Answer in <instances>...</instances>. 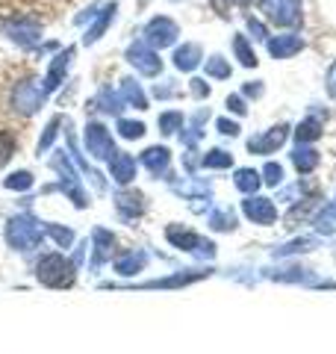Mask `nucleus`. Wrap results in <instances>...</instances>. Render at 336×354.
I'll use <instances>...</instances> for the list:
<instances>
[{
    "instance_id": "nucleus-18",
    "label": "nucleus",
    "mask_w": 336,
    "mask_h": 354,
    "mask_svg": "<svg viewBox=\"0 0 336 354\" xmlns=\"http://www.w3.org/2000/svg\"><path fill=\"white\" fill-rule=\"evenodd\" d=\"M118 130H121V136H124V139H139L144 133V127L139 124V121H121Z\"/></svg>"
},
{
    "instance_id": "nucleus-24",
    "label": "nucleus",
    "mask_w": 336,
    "mask_h": 354,
    "mask_svg": "<svg viewBox=\"0 0 336 354\" xmlns=\"http://www.w3.org/2000/svg\"><path fill=\"white\" fill-rule=\"evenodd\" d=\"M218 127H221V133H227V136H233V133L239 130L236 124H233V121H218Z\"/></svg>"
},
{
    "instance_id": "nucleus-25",
    "label": "nucleus",
    "mask_w": 336,
    "mask_h": 354,
    "mask_svg": "<svg viewBox=\"0 0 336 354\" xmlns=\"http://www.w3.org/2000/svg\"><path fill=\"white\" fill-rule=\"evenodd\" d=\"M248 27H251V32H256V36H260V39L265 36V27L260 24V21H254V18H251V21H248Z\"/></svg>"
},
{
    "instance_id": "nucleus-11",
    "label": "nucleus",
    "mask_w": 336,
    "mask_h": 354,
    "mask_svg": "<svg viewBox=\"0 0 336 354\" xmlns=\"http://www.w3.org/2000/svg\"><path fill=\"white\" fill-rule=\"evenodd\" d=\"M115 204H118V213L124 216V218H133V216H139L142 209H144V204H142V195H127V192H118V198H115Z\"/></svg>"
},
{
    "instance_id": "nucleus-3",
    "label": "nucleus",
    "mask_w": 336,
    "mask_h": 354,
    "mask_svg": "<svg viewBox=\"0 0 336 354\" xmlns=\"http://www.w3.org/2000/svg\"><path fill=\"white\" fill-rule=\"evenodd\" d=\"M50 165H53V169L62 174V180H59V183H53V186H48V189H44V192H65V195L71 198V204H74L77 209H86L88 204H92V201H88V195L83 192V186H80V177L74 174L71 162L65 160L59 151H56V157L50 160Z\"/></svg>"
},
{
    "instance_id": "nucleus-2",
    "label": "nucleus",
    "mask_w": 336,
    "mask_h": 354,
    "mask_svg": "<svg viewBox=\"0 0 336 354\" xmlns=\"http://www.w3.org/2000/svg\"><path fill=\"white\" fill-rule=\"evenodd\" d=\"M77 278V269L68 257H62L59 251H48L41 254L36 263V281L48 290H68Z\"/></svg>"
},
{
    "instance_id": "nucleus-8",
    "label": "nucleus",
    "mask_w": 336,
    "mask_h": 354,
    "mask_svg": "<svg viewBox=\"0 0 336 354\" xmlns=\"http://www.w3.org/2000/svg\"><path fill=\"white\" fill-rule=\"evenodd\" d=\"M268 50H272V57L286 59V57H292V53L301 50V39L298 36H277V39L268 41Z\"/></svg>"
},
{
    "instance_id": "nucleus-6",
    "label": "nucleus",
    "mask_w": 336,
    "mask_h": 354,
    "mask_svg": "<svg viewBox=\"0 0 336 354\" xmlns=\"http://www.w3.org/2000/svg\"><path fill=\"white\" fill-rule=\"evenodd\" d=\"M92 242H95V257H92V272H100V266H104L109 260L112 248H115V236L109 234V230L104 227H95L92 234Z\"/></svg>"
},
{
    "instance_id": "nucleus-15",
    "label": "nucleus",
    "mask_w": 336,
    "mask_h": 354,
    "mask_svg": "<svg viewBox=\"0 0 336 354\" xmlns=\"http://www.w3.org/2000/svg\"><path fill=\"white\" fill-rule=\"evenodd\" d=\"M198 59H200V50L195 48V44H186V48H180L177 50V57H174L177 68H183V71H192L198 65Z\"/></svg>"
},
{
    "instance_id": "nucleus-4",
    "label": "nucleus",
    "mask_w": 336,
    "mask_h": 354,
    "mask_svg": "<svg viewBox=\"0 0 336 354\" xmlns=\"http://www.w3.org/2000/svg\"><path fill=\"white\" fill-rule=\"evenodd\" d=\"M263 12L277 27H295L301 24V0H263Z\"/></svg>"
},
{
    "instance_id": "nucleus-13",
    "label": "nucleus",
    "mask_w": 336,
    "mask_h": 354,
    "mask_svg": "<svg viewBox=\"0 0 336 354\" xmlns=\"http://www.w3.org/2000/svg\"><path fill=\"white\" fill-rule=\"evenodd\" d=\"M32 183H36V177H32L30 171H12L3 180V186L12 189V192H27V189H32Z\"/></svg>"
},
{
    "instance_id": "nucleus-26",
    "label": "nucleus",
    "mask_w": 336,
    "mask_h": 354,
    "mask_svg": "<svg viewBox=\"0 0 336 354\" xmlns=\"http://www.w3.org/2000/svg\"><path fill=\"white\" fill-rule=\"evenodd\" d=\"M227 106L233 109V113H245V106H242L239 97H227Z\"/></svg>"
},
{
    "instance_id": "nucleus-23",
    "label": "nucleus",
    "mask_w": 336,
    "mask_h": 354,
    "mask_svg": "<svg viewBox=\"0 0 336 354\" xmlns=\"http://www.w3.org/2000/svg\"><path fill=\"white\" fill-rule=\"evenodd\" d=\"M86 242H80V248H77L74 254H71V263H74V269H83V260H86Z\"/></svg>"
},
{
    "instance_id": "nucleus-10",
    "label": "nucleus",
    "mask_w": 336,
    "mask_h": 354,
    "mask_svg": "<svg viewBox=\"0 0 336 354\" xmlns=\"http://www.w3.org/2000/svg\"><path fill=\"white\" fill-rule=\"evenodd\" d=\"M112 177H115L118 183H130L133 177H136V162H133L127 153H121V157H112Z\"/></svg>"
},
{
    "instance_id": "nucleus-14",
    "label": "nucleus",
    "mask_w": 336,
    "mask_h": 354,
    "mask_svg": "<svg viewBox=\"0 0 336 354\" xmlns=\"http://www.w3.org/2000/svg\"><path fill=\"white\" fill-rule=\"evenodd\" d=\"M130 57H133V62H136L144 74H156V71H160V59H156L153 53H148V50L133 48V50H130Z\"/></svg>"
},
{
    "instance_id": "nucleus-22",
    "label": "nucleus",
    "mask_w": 336,
    "mask_h": 354,
    "mask_svg": "<svg viewBox=\"0 0 336 354\" xmlns=\"http://www.w3.org/2000/svg\"><path fill=\"white\" fill-rule=\"evenodd\" d=\"M160 127H162V133H174L177 127H180V115H177V113H165L160 118Z\"/></svg>"
},
{
    "instance_id": "nucleus-5",
    "label": "nucleus",
    "mask_w": 336,
    "mask_h": 354,
    "mask_svg": "<svg viewBox=\"0 0 336 354\" xmlns=\"http://www.w3.org/2000/svg\"><path fill=\"white\" fill-rule=\"evenodd\" d=\"M86 148L92 157L97 160H112V153H115V148H112V139L104 124H88L86 130Z\"/></svg>"
},
{
    "instance_id": "nucleus-12",
    "label": "nucleus",
    "mask_w": 336,
    "mask_h": 354,
    "mask_svg": "<svg viewBox=\"0 0 336 354\" xmlns=\"http://www.w3.org/2000/svg\"><path fill=\"white\" fill-rule=\"evenodd\" d=\"M144 260H148V257H144L142 251H130V254H124V257L115 260V272L118 274H136V272H142Z\"/></svg>"
},
{
    "instance_id": "nucleus-21",
    "label": "nucleus",
    "mask_w": 336,
    "mask_h": 354,
    "mask_svg": "<svg viewBox=\"0 0 336 354\" xmlns=\"http://www.w3.org/2000/svg\"><path fill=\"white\" fill-rule=\"evenodd\" d=\"M56 127H59V118H53L50 124H48V130H44V136H41V142H39V151H48V148L53 145V139H56Z\"/></svg>"
},
{
    "instance_id": "nucleus-20",
    "label": "nucleus",
    "mask_w": 336,
    "mask_h": 354,
    "mask_svg": "<svg viewBox=\"0 0 336 354\" xmlns=\"http://www.w3.org/2000/svg\"><path fill=\"white\" fill-rule=\"evenodd\" d=\"M207 68H209L212 77H227V74H230V65L224 62L221 57H212V59L207 62Z\"/></svg>"
},
{
    "instance_id": "nucleus-16",
    "label": "nucleus",
    "mask_w": 336,
    "mask_h": 354,
    "mask_svg": "<svg viewBox=\"0 0 336 354\" xmlns=\"http://www.w3.org/2000/svg\"><path fill=\"white\" fill-rule=\"evenodd\" d=\"M142 162L148 165L151 171H162L165 165H168V151H165V148H151V151H144V153H142Z\"/></svg>"
},
{
    "instance_id": "nucleus-7",
    "label": "nucleus",
    "mask_w": 336,
    "mask_h": 354,
    "mask_svg": "<svg viewBox=\"0 0 336 354\" xmlns=\"http://www.w3.org/2000/svg\"><path fill=\"white\" fill-rule=\"evenodd\" d=\"M148 36H151V41L153 44H171L174 41V36H177V27L171 24V21H165V18H156L153 24L148 27Z\"/></svg>"
},
{
    "instance_id": "nucleus-9",
    "label": "nucleus",
    "mask_w": 336,
    "mask_h": 354,
    "mask_svg": "<svg viewBox=\"0 0 336 354\" xmlns=\"http://www.w3.org/2000/svg\"><path fill=\"white\" fill-rule=\"evenodd\" d=\"M44 236H50L56 242V248H71L74 245V230L65 225H53V221H41Z\"/></svg>"
},
{
    "instance_id": "nucleus-19",
    "label": "nucleus",
    "mask_w": 336,
    "mask_h": 354,
    "mask_svg": "<svg viewBox=\"0 0 336 354\" xmlns=\"http://www.w3.org/2000/svg\"><path fill=\"white\" fill-rule=\"evenodd\" d=\"M12 151H15L12 139H9L6 133H0V165H6L9 160H12Z\"/></svg>"
},
{
    "instance_id": "nucleus-17",
    "label": "nucleus",
    "mask_w": 336,
    "mask_h": 354,
    "mask_svg": "<svg viewBox=\"0 0 336 354\" xmlns=\"http://www.w3.org/2000/svg\"><path fill=\"white\" fill-rule=\"evenodd\" d=\"M233 48H236V57H239L242 65H248V68H251V65H256V57H254V50L248 48L245 36H236V39H233Z\"/></svg>"
},
{
    "instance_id": "nucleus-1",
    "label": "nucleus",
    "mask_w": 336,
    "mask_h": 354,
    "mask_svg": "<svg viewBox=\"0 0 336 354\" xmlns=\"http://www.w3.org/2000/svg\"><path fill=\"white\" fill-rule=\"evenodd\" d=\"M3 239L15 251H32L44 242V227L32 213H15L12 218H6Z\"/></svg>"
}]
</instances>
